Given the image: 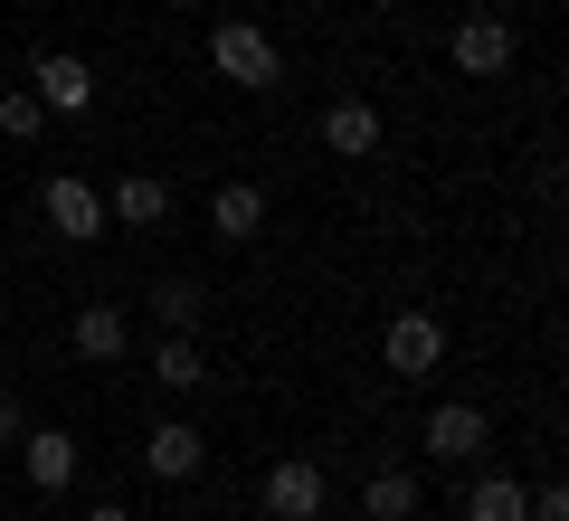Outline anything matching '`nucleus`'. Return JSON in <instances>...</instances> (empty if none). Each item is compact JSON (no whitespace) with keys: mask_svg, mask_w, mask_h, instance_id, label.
<instances>
[{"mask_svg":"<svg viewBox=\"0 0 569 521\" xmlns=\"http://www.w3.org/2000/svg\"><path fill=\"white\" fill-rule=\"evenodd\" d=\"M257 493H266V512H276V521H313L332 483H323V464H313V455H276Z\"/></svg>","mask_w":569,"mask_h":521,"instance_id":"obj_4","label":"nucleus"},{"mask_svg":"<svg viewBox=\"0 0 569 521\" xmlns=\"http://www.w3.org/2000/svg\"><path fill=\"white\" fill-rule=\"evenodd\" d=\"M104 219H114V228H162V219H171V181H152V171H123V181L104 190Z\"/></svg>","mask_w":569,"mask_h":521,"instance_id":"obj_10","label":"nucleus"},{"mask_svg":"<svg viewBox=\"0 0 569 521\" xmlns=\"http://www.w3.org/2000/svg\"><path fill=\"white\" fill-rule=\"evenodd\" d=\"M152 380H162V389H200V380H209L200 341H190V332H162V351H152Z\"/></svg>","mask_w":569,"mask_h":521,"instance_id":"obj_17","label":"nucleus"},{"mask_svg":"<svg viewBox=\"0 0 569 521\" xmlns=\"http://www.w3.org/2000/svg\"><path fill=\"white\" fill-rule=\"evenodd\" d=\"M209 228H219L228 247H247L266 228V190L257 181H228V190H209Z\"/></svg>","mask_w":569,"mask_h":521,"instance_id":"obj_13","label":"nucleus"},{"mask_svg":"<svg viewBox=\"0 0 569 521\" xmlns=\"http://www.w3.org/2000/svg\"><path fill=\"white\" fill-rule=\"evenodd\" d=\"M142 464H152V474H162V483H190V474H200V464H209V437H200V427H190V418H162V427H152V437H142Z\"/></svg>","mask_w":569,"mask_h":521,"instance_id":"obj_7","label":"nucleus"},{"mask_svg":"<svg viewBox=\"0 0 569 521\" xmlns=\"http://www.w3.org/2000/svg\"><path fill=\"white\" fill-rule=\"evenodd\" d=\"M522 502H531V483H522V474H475L466 521H522Z\"/></svg>","mask_w":569,"mask_h":521,"instance_id":"obj_15","label":"nucleus"},{"mask_svg":"<svg viewBox=\"0 0 569 521\" xmlns=\"http://www.w3.org/2000/svg\"><path fill=\"white\" fill-rule=\"evenodd\" d=\"M67 341H77L86 361H123V351H133V322H123V303H86V313L67 322Z\"/></svg>","mask_w":569,"mask_h":521,"instance_id":"obj_12","label":"nucleus"},{"mask_svg":"<svg viewBox=\"0 0 569 521\" xmlns=\"http://www.w3.org/2000/svg\"><path fill=\"white\" fill-rule=\"evenodd\" d=\"M86 521H133V512H123V502H96V512H86Z\"/></svg>","mask_w":569,"mask_h":521,"instance_id":"obj_21","label":"nucleus"},{"mask_svg":"<svg viewBox=\"0 0 569 521\" xmlns=\"http://www.w3.org/2000/svg\"><path fill=\"white\" fill-rule=\"evenodd\" d=\"M20 437H29V408L10 399V389H0V445H20Z\"/></svg>","mask_w":569,"mask_h":521,"instance_id":"obj_20","label":"nucleus"},{"mask_svg":"<svg viewBox=\"0 0 569 521\" xmlns=\"http://www.w3.org/2000/svg\"><path fill=\"white\" fill-rule=\"evenodd\" d=\"M77 464H86V445L67 437V427H29V437H20V474L39 483V493H67Z\"/></svg>","mask_w":569,"mask_h":521,"instance_id":"obj_6","label":"nucleus"},{"mask_svg":"<svg viewBox=\"0 0 569 521\" xmlns=\"http://www.w3.org/2000/svg\"><path fill=\"white\" fill-rule=\"evenodd\" d=\"M39 209H48V228H58L67 247H96L104 228H114V219H104V190L86 181V171H58V181L39 190Z\"/></svg>","mask_w":569,"mask_h":521,"instance_id":"obj_2","label":"nucleus"},{"mask_svg":"<svg viewBox=\"0 0 569 521\" xmlns=\"http://www.w3.org/2000/svg\"><path fill=\"white\" fill-rule=\"evenodd\" d=\"M447 58H456V77H503V67H512V20H493V10H485V20H466Z\"/></svg>","mask_w":569,"mask_h":521,"instance_id":"obj_9","label":"nucleus"},{"mask_svg":"<svg viewBox=\"0 0 569 521\" xmlns=\"http://www.w3.org/2000/svg\"><path fill=\"white\" fill-rule=\"evenodd\" d=\"M361 512L370 521H408L418 512V474H408V464H380V474L361 483Z\"/></svg>","mask_w":569,"mask_h":521,"instance_id":"obj_14","label":"nucleus"},{"mask_svg":"<svg viewBox=\"0 0 569 521\" xmlns=\"http://www.w3.org/2000/svg\"><path fill=\"white\" fill-rule=\"evenodd\" d=\"M485 408H466V399H447V408H427V455L437 464H466V455H485Z\"/></svg>","mask_w":569,"mask_h":521,"instance_id":"obj_8","label":"nucleus"},{"mask_svg":"<svg viewBox=\"0 0 569 521\" xmlns=\"http://www.w3.org/2000/svg\"><path fill=\"white\" fill-rule=\"evenodd\" d=\"M323 152H342V161H370V152H380V114H370L361 96L323 104Z\"/></svg>","mask_w":569,"mask_h":521,"instance_id":"obj_11","label":"nucleus"},{"mask_svg":"<svg viewBox=\"0 0 569 521\" xmlns=\"http://www.w3.org/2000/svg\"><path fill=\"white\" fill-rule=\"evenodd\" d=\"M522 521H569V493H560V483H541V493L522 502Z\"/></svg>","mask_w":569,"mask_h":521,"instance_id":"obj_19","label":"nucleus"},{"mask_svg":"<svg viewBox=\"0 0 569 521\" xmlns=\"http://www.w3.org/2000/svg\"><path fill=\"white\" fill-rule=\"evenodd\" d=\"M380 361L399 370V380H427V370L447 361V322L427 313V303H408V313H399V322L380 332Z\"/></svg>","mask_w":569,"mask_h":521,"instance_id":"obj_3","label":"nucleus"},{"mask_svg":"<svg viewBox=\"0 0 569 521\" xmlns=\"http://www.w3.org/2000/svg\"><path fill=\"white\" fill-rule=\"evenodd\" d=\"M0 133H10V142L39 133V96H29V86H10V96H0Z\"/></svg>","mask_w":569,"mask_h":521,"instance_id":"obj_18","label":"nucleus"},{"mask_svg":"<svg viewBox=\"0 0 569 521\" xmlns=\"http://www.w3.org/2000/svg\"><path fill=\"white\" fill-rule=\"evenodd\" d=\"M29 96H39V114H86V104H96V67L67 58V48H48V58L29 67Z\"/></svg>","mask_w":569,"mask_h":521,"instance_id":"obj_5","label":"nucleus"},{"mask_svg":"<svg viewBox=\"0 0 569 521\" xmlns=\"http://www.w3.org/2000/svg\"><path fill=\"white\" fill-rule=\"evenodd\" d=\"M209 77H228L238 96H266V86L284 77V48L266 39L257 20H219L209 29Z\"/></svg>","mask_w":569,"mask_h":521,"instance_id":"obj_1","label":"nucleus"},{"mask_svg":"<svg viewBox=\"0 0 569 521\" xmlns=\"http://www.w3.org/2000/svg\"><path fill=\"white\" fill-rule=\"evenodd\" d=\"M200 313H209V294L190 275H162L152 284V322H162V332H200Z\"/></svg>","mask_w":569,"mask_h":521,"instance_id":"obj_16","label":"nucleus"}]
</instances>
